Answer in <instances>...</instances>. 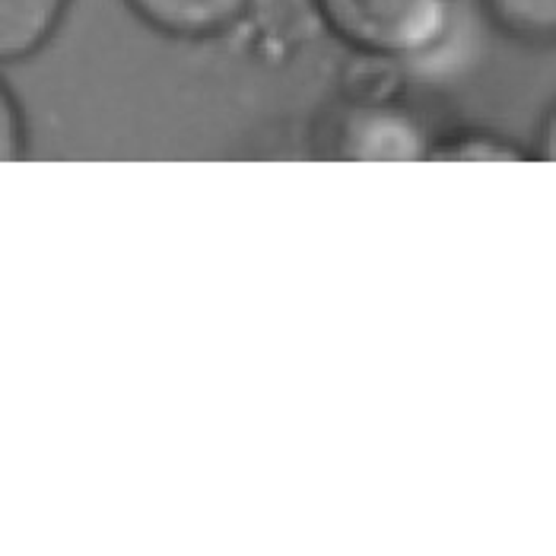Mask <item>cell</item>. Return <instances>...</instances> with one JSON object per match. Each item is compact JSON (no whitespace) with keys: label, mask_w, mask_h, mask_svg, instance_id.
I'll list each match as a JSON object with an SVG mask.
<instances>
[{"label":"cell","mask_w":556,"mask_h":556,"mask_svg":"<svg viewBox=\"0 0 556 556\" xmlns=\"http://www.w3.org/2000/svg\"><path fill=\"white\" fill-rule=\"evenodd\" d=\"M534 156L544 160V163H556V99L547 105L541 125H538V134H534Z\"/></svg>","instance_id":"ba28073f"},{"label":"cell","mask_w":556,"mask_h":556,"mask_svg":"<svg viewBox=\"0 0 556 556\" xmlns=\"http://www.w3.org/2000/svg\"><path fill=\"white\" fill-rule=\"evenodd\" d=\"M429 128L417 112L397 102H363L346 109L334 130L338 160L353 163H414L427 160L432 150Z\"/></svg>","instance_id":"7a4b0ae2"},{"label":"cell","mask_w":556,"mask_h":556,"mask_svg":"<svg viewBox=\"0 0 556 556\" xmlns=\"http://www.w3.org/2000/svg\"><path fill=\"white\" fill-rule=\"evenodd\" d=\"M427 160L432 163H525L538 160L534 147H525L513 137L490 128H458L432 140Z\"/></svg>","instance_id":"8992f818"},{"label":"cell","mask_w":556,"mask_h":556,"mask_svg":"<svg viewBox=\"0 0 556 556\" xmlns=\"http://www.w3.org/2000/svg\"><path fill=\"white\" fill-rule=\"evenodd\" d=\"M74 0H0V58L23 64L51 45Z\"/></svg>","instance_id":"277c9868"},{"label":"cell","mask_w":556,"mask_h":556,"mask_svg":"<svg viewBox=\"0 0 556 556\" xmlns=\"http://www.w3.org/2000/svg\"><path fill=\"white\" fill-rule=\"evenodd\" d=\"M13 112H16V102H13V96H10V89H3V102H0V150H3V160H23V153H26V143H23V137H26V128H23V118L13 125Z\"/></svg>","instance_id":"52a82bcc"},{"label":"cell","mask_w":556,"mask_h":556,"mask_svg":"<svg viewBox=\"0 0 556 556\" xmlns=\"http://www.w3.org/2000/svg\"><path fill=\"white\" fill-rule=\"evenodd\" d=\"M312 10L346 51L407 67L442 54L462 20L455 0H312Z\"/></svg>","instance_id":"6da1fadb"},{"label":"cell","mask_w":556,"mask_h":556,"mask_svg":"<svg viewBox=\"0 0 556 556\" xmlns=\"http://www.w3.org/2000/svg\"><path fill=\"white\" fill-rule=\"evenodd\" d=\"M480 16L509 42L556 48V0H477Z\"/></svg>","instance_id":"5b68a950"},{"label":"cell","mask_w":556,"mask_h":556,"mask_svg":"<svg viewBox=\"0 0 556 556\" xmlns=\"http://www.w3.org/2000/svg\"><path fill=\"white\" fill-rule=\"evenodd\" d=\"M150 33L172 42H214L236 29L252 0H122Z\"/></svg>","instance_id":"3957f363"}]
</instances>
